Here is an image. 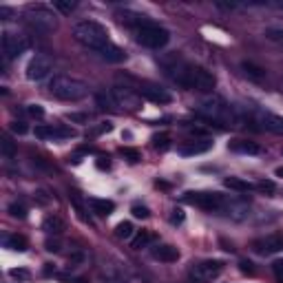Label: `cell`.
<instances>
[{"mask_svg":"<svg viewBox=\"0 0 283 283\" xmlns=\"http://www.w3.org/2000/svg\"><path fill=\"white\" fill-rule=\"evenodd\" d=\"M166 73L170 75V80L175 84H179L184 88H193V91H212L217 84L215 75L210 71L201 69V66H195L184 60H175L172 64H168Z\"/></svg>","mask_w":283,"mask_h":283,"instance_id":"6da1fadb","label":"cell"},{"mask_svg":"<svg viewBox=\"0 0 283 283\" xmlns=\"http://www.w3.org/2000/svg\"><path fill=\"white\" fill-rule=\"evenodd\" d=\"M73 38L78 40L82 47L91 49V51H102L106 44H111L109 38V29L104 25L95 20H82L73 27Z\"/></svg>","mask_w":283,"mask_h":283,"instance_id":"7a4b0ae2","label":"cell"},{"mask_svg":"<svg viewBox=\"0 0 283 283\" xmlns=\"http://www.w3.org/2000/svg\"><path fill=\"white\" fill-rule=\"evenodd\" d=\"M49 91L51 95H56L57 100H66V102H78L82 97L88 95V86L78 78H71V75H53L49 80Z\"/></svg>","mask_w":283,"mask_h":283,"instance_id":"3957f363","label":"cell"},{"mask_svg":"<svg viewBox=\"0 0 283 283\" xmlns=\"http://www.w3.org/2000/svg\"><path fill=\"white\" fill-rule=\"evenodd\" d=\"M197 115H201V117L208 119V122L224 124V126L237 122V115H234V111L230 109L224 100H217V97H212V100H203L201 104L197 106Z\"/></svg>","mask_w":283,"mask_h":283,"instance_id":"277c9868","label":"cell"},{"mask_svg":"<svg viewBox=\"0 0 283 283\" xmlns=\"http://www.w3.org/2000/svg\"><path fill=\"white\" fill-rule=\"evenodd\" d=\"M133 31H135L137 42L144 44V47H148V49H162V47H166L168 40H170L168 29H164V27L155 25V22H150V20L140 22Z\"/></svg>","mask_w":283,"mask_h":283,"instance_id":"5b68a950","label":"cell"},{"mask_svg":"<svg viewBox=\"0 0 283 283\" xmlns=\"http://www.w3.org/2000/svg\"><path fill=\"white\" fill-rule=\"evenodd\" d=\"M22 18H25L35 31H40V33H51V31L57 29V16L49 7H42V4H31V7H27Z\"/></svg>","mask_w":283,"mask_h":283,"instance_id":"8992f818","label":"cell"},{"mask_svg":"<svg viewBox=\"0 0 283 283\" xmlns=\"http://www.w3.org/2000/svg\"><path fill=\"white\" fill-rule=\"evenodd\" d=\"M184 201L193 203V206H197V208H203V210H208V212H224L230 197H226V195H221V193H186Z\"/></svg>","mask_w":283,"mask_h":283,"instance_id":"52a82bcc","label":"cell"},{"mask_svg":"<svg viewBox=\"0 0 283 283\" xmlns=\"http://www.w3.org/2000/svg\"><path fill=\"white\" fill-rule=\"evenodd\" d=\"M0 47H2L4 60H13V57H18L20 53H25L31 47V40L25 33H20V31L4 29L2 38H0Z\"/></svg>","mask_w":283,"mask_h":283,"instance_id":"ba28073f","label":"cell"},{"mask_svg":"<svg viewBox=\"0 0 283 283\" xmlns=\"http://www.w3.org/2000/svg\"><path fill=\"white\" fill-rule=\"evenodd\" d=\"M221 272H224V263L217 259H208V261H201V263H195L190 268V279L195 283H210Z\"/></svg>","mask_w":283,"mask_h":283,"instance_id":"9c48e42d","label":"cell"},{"mask_svg":"<svg viewBox=\"0 0 283 283\" xmlns=\"http://www.w3.org/2000/svg\"><path fill=\"white\" fill-rule=\"evenodd\" d=\"M53 71V60L47 56V53H35L33 57L27 64V78L38 82V80H44L49 73Z\"/></svg>","mask_w":283,"mask_h":283,"instance_id":"30bf717a","label":"cell"},{"mask_svg":"<svg viewBox=\"0 0 283 283\" xmlns=\"http://www.w3.org/2000/svg\"><path fill=\"white\" fill-rule=\"evenodd\" d=\"M111 95H113L115 104L117 106H124V109H131V111H137L140 109V95L137 93H133L131 88L126 86H113L111 88Z\"/></svg>","mask_w":283,"mask_h":283,"instance_id":"8fae6325","label":"cell"},{"mask_svg":"<svg viewBox=\"0 0 283 283\" xmlns=\"http://www.w3.org/2000/svg\"><path fill=\"white\" fill-rule=\"evenodd\" d=\"M252 250L259 255H274V252L283 250V237L281 234H268L252 241Z\"/></svg>","mask_w":283,"mask_h":283,"instance_id":"7c38bea8","label":"cell"},{"mask_svg":"<svg viewBox=\"0 0 283 283\" xmlns=\"http://www.w3.org/2000/svg\"><path fill=\"white\" fill-rule=\"evenodd\" d=\"M256 124H261V128L270 133H277V135H283V117L281 115L268 113V111H256Z\"/></svg>","mask_w":283,"mask_h":283,"instance_id":"4fadbf2b","label":"cell"},{"mask_svg":"<svg viewBox=\"0 0 283 283\" xmlns=\"http://www.w3.org/2000/svg\"><path fill=\"white\" fill-rule=\"evenodd\" d=\"M35 137L40 140H66V137H75L73 128L66 126H35Z\"/></svg>","mask_w":283,"mask_h":283,"instance_id":"5bb4252c","label":"cell"},{"mask_svg":"<svg viewBox=\"0 0 283 283\" xmlns=\"http://www.w3.org/2000/svg\"><path fill=\"white\" fill-rule=\"evenodd\" d=\"M212 148V142L210 140H193V142H186L177 148V153L184 155V157H195V155H203Z\"/></svg>","mask_w":283,"mask_h":283,"instance_id":"9a60e30c","label":"cell"},{"mask_svg":"<svg viewBox=\"0 0 283 283\" xmlns=\"http://www.w3.org/2000/svg\"><path fill=\"white\" fill-rule=\"evenodd\" d=\"M224 215L230 217L232 221H243V219H248V215H250V208H248V203L241 201V199H232V197H230V201H228V206H226Z\"/></svg>","mask_w":283,"mask_h":283,"instance_id":"2e32d148","label":"cell"},{"mask_svg":"<svg viewBox=\"0 0 283 283\" xmlns=\"http://www.w3.org/2000/svg\"><path fill=\"white\" fill-rule=\"evenodd\" d=\"M140 95L146 97V100L155 102V104H168L172 100V95L164 88H157V86H142L140 88Z\"/></svg>","mask_w":283,"mask_h":283,"instance_id":"e0dca14e","label":"cell"},{"mask_svg":"<svg viewBox=\"0 0 283 283\" xmlns=\"http://www.w3.org/2000/svg\"><path fill=\"white\" fill-rule=\"evenodd\" d=\"M228 148L232 153H241V155H259L261 146L256 142H248V140H232L228 144Z\"/></svg>","mask_w":283,"mask_h":283,"instance_id":"ac0fdd59","label":"cell"},{"mask_svg":"<svg viewBox=\"0 0 283 283\" xmlns=\"http://www.w3.org/2000/svg\"><path fill=\"white\" fill-rule=\"evenodd\" d=\"M97 56L102 57V60H106V62H124L126 60V51L124 49H119L117 44H106L102 51H97Z\"/></svg>","mask_w":283,"mask_h":283,"instance_id":"d6986e66","label":"cell"},{"mask_svg":"<svg viewBox=\"0 0 283 283\" xmlns=\"http://www.w3.org/2000/svg\"><path fill=\"white\" fill-rule=\"evenodd\" d=\"M153 256L157 261H164V263H175L179 259V250L172 246H157L153 248Z\"/></svg>","mask_w":283,"mask_h":283,"instance_id":"ffe728a7","label":"cell"},{"mask_svg":"<svg viewBox=\"0 0 283 283\" xmlns=\"http://www.w3.org/2000/svg\"><path fill=\"white\" fill-rule=\"evenodd\" d=\"M88 206L93 208V212H97V215H102V217L111 215V212L115 210V201H111V199H100V197H91L88 199Z\"/></svg>","mask_w":283,"mask_h":283,"instance_id":"44dd1931","label":"cell"},{"mask_svg":"<svg viewBox=\"0 0 283 283\" xmlns=\"http://www.w3.org/2000/svg\"><path fill=\"white\" fill-rule=\"evenodd\" d=\"M224 186H226V188H230V190H234V193H248V190L255 188V184H248V181L239 179V177H226Z\"/></svg>","mask_w":283,"mask_h":283,"instance_id":"7402d4cb","label":"cell"},{"mask_svg":"<svg viewBox=\"0 0 283 283\" xmlns=\"http://www.w3.org/2000/svg\"><path fill=\"white\" fill-rule=\"evenodd\" d=\"M27 239L20 237V234H9V237H4V248H9V250L13 252H25L27 250Z\"/></svg>","mask_w":283,"mask_h":283,"instance_id":"603a6c76","label":"cell"},{"mask_svg":"<svg viewBox=\"0 0 283 283\" xmlns=\"http://www.w3.org/2000/svg\"><path fill=\"white\" fill-rule=\"evenodd\" d=\"M42 228L47 230L49 234H60L62 230H64V221H62L60 217L51 215V217H47V219L42 221Z\"/></svg>","mask_w":283,"mask_h":283,"instance_id":"cb8c5ba5","label":"cell"},{"mask_svg":"<svg viewBox=\"0 0 283 283\" xmlns=\"http://www.w3.org/2000/svg\"><path fill=\"white\" fill-rule=\"evenodd\" d=\"M0 153H2V157H7V159H11V157H16V144H13L11 140H9V135H0Z\"/></svg>","mask_w":283,"mask_h":283,"instance_id":"d4e9b609","label":"cell"},{"mask_svg":"<svg viewBox=\"0 0 283 283\" xmlns=\"http://www.w3.org/2000/svg\"><path fill=\"white\" fill-rule=\"evenodd\" d=\"M153 239H155L153 232H140L135 239H133V250H142V248H146Z\"/></svg>","mask_w":283,"mask_h":283,"instance_id":"484cf974","label":"cell"},{"mask_svg":"<svg viewBox=\"0 0 283 283\" xmlns=\"http://www.w3.org/2000/svg\"><path fill=\"white\" fill-rule=\"evenodd\" d=\"M9 215H11L13 219H25V217H27V206H25V203H20V201L9 203Z\"/></svg>","mask_w":283,"mask_h":283,"instance_id":"4316f807","label":"cell"},{"mask_svg":"<svg viewBox=\"0 0 283 283\" xmlns=\"http://www.w3.org/2000/svg\"><path fill=\"white\" fill-rule=\"evenodd\" d=\"M153 146L157 150H168V146H170V137H168V133H159V135L153 137Z\"/></svg>","mask_w":283,"mask_h":283,"instance_id":"83f0119b","label":"cell"},{"mask_svg":"<svg viewBox=\"0 0 283 283\" xmlns=\"http://www.w3.org/2000/svg\"><path fill=\"white\" fill-rule=\"evenodd\" d=\"M133 230H135V228H133L131 221H122V224H117V230H115V232H117L119 239H131Z\"/></svg>","mask_w":283,"mask_h":283,"instance_id":"f1b7e54d","label":"cell"},{"mask_svg":"<svg viewBox=\"0 0 283 283\" xmlns=\"http://www.w3.org/2000/svg\"><path fill=\"white\" fill-rule=\"evenodd\" d=\"M53 7L57 9V11H62L66 16V13H71V11H75V7H78V4L75 2H71V0H56V2H53Z\"/></svg>","mask_w":283,"mask_h":283,"instance_id":"f546056e","label":"cell"},{"mask_svg":"<svg viewBox=\"0 0 283 283\" xmlns=\"http://www.w3.org/2000/svg\"><path fill=\"white\" fill-rule=\"evenodd\" d=\"M243 69H246V73H250L252 78H263L265 75V71L261 69V66H256V64H252V62H243Z\"/></svg>","mask_w":283,"mask_h":283,"instance_id":"4dcf8cb0","label":"cell"},{"mask_svg":"<svg viewBox=\"0 0 283 283\" xmlns=\"http://www.w3.org/2000/svg\"><path fill=\"white\" fill-rule=\"evenodd\" d=\"M255 188H256V190H261V193H268V195H272L274 190H277V186H274V181L263 179V181H259V184H255Z\"/></svg>","mask_w":283,"mask_h":283,"instance_id":"1f68e13d","label":"cell"},{"mask_svg":"<svg viewBox=\"0 0 283 283\" xmlns=\"http://www.w3.org/2000/svg\"><path fill=\"white\" fill-rule=\"evenodd\" d=\"M122 155L128 159V162H133V164L142 159V153H140V150H135V148H122Z\"/></svg>","mask_w":283,"mask_h":283,"instance_id":"d6a6232c","label":"cell"},{"mask_svg":"<svg viewBox=\"0 0 283 283\" xmlns=\"http://www.w3.org/2000/svg\"><path fill=\"white\" fill-rule=\"evenodd\" d=\"M131 212H133V217H137V219H146V217L150 215L148 208H146V206H140V203H135V206L131 208Z\"/></svg>","mask_w":283,"mask_h":283,"instance_id":"836d02e7","label":"cell"},{"mask_svg":"<svg viewBox=\"0 0 283 283\" xmlns=\"http://www.w3.org/2000/svg\"><path fill=\"white\" fill-rule=\"evenodd\" d=\"M9 128H11L16 135H25V133L29 131V126H27L25 122H20V119H18V122H11V124H9Z\"/></svg>","mask_w":283,"mask_h":283,"instance_id":"e575fe53","label":"cell"},{"mask_svg":"<svg viewBox=\"0 0 283 283\" xmlns=\"http://www.w3.org/2000/svg\"><path fill=\"white\" fill-rule=\"evenodd\" d=\"M27 113H29L31 117H38V119L44 117V109L40 104H29V106H27Z\"/></svg>","mask_w":283,"mask_h":283,"instance_id":"d590c367","label":"cell"},{"mask_svg":"<svg viewBox=\"0 0 283 283\" xmlns=\"http://www.w3.org/2000/svg\"><path fill=\"white\" fill-rule=\"evenodd\" d=\"M111 128H113V124H111V122H102L97 128H91V133H88V135H100V133H109Z\"/></svg>","mask_w":283,"mask_h":283,"instance_id":"8d00e7d4","label":"cell"},{"mask_svg":"<svg viewBox=\"0 0 283 283\" xmlns=\"http://www.w3.org/2000/svg\"><path fill=\"white\" fill-rule=\"evenodd\" d=\"M66 119H71V122H88V115L86 113H69L66 115Z\"/></svg>","mask_w":283,"mask_h":283,"instance_id":"74e56055","label":"cell"},{"mask_svg":"<svg viewBox=\"0 0 283 283\" xmlns=\"http://www.w3.org/2000/svg\"><path fill=\"white\" fill-rule=\"evenodd\" d=\"M272 272L277 274V279H281V281H283V259L274 261V263H272Z\"/></svg>","mask_w":283,"mask_h":283,"instance_id":"f35d334b","label":"cell"},{"mask_svg":"<svg viewBox=\"0 0 283 283\" xmlns=\"http://www.w3.org/2000/svg\"><path fill=\"white\" fill-rule=\"evenodd\" d=\"M44 246H47L49 252H60V241H57V239H47Z\"/></svg>","mask_w":283,"mask_h":283,"instance_id":"ab89813d","label":"cell"},{"mask_svg":"<svg viewBox=\"0 0 283 283\" xmlns=\"http://www.w3.org/2000/svg\"><path fill=\"white\" fill-rule=\"evenodd\" d=\"M13 279H29V270H9Z\"/></svg>","mask_w":283,"mask_h":283,"instance_id":"60d3db41","label":"cell"},{"mask_svg":"<svg viewBox=\"0 0 283 283\" xmlns=\"http://www.w3.org/2000/svg\"><path fill=\"white\" fill-rule=\"evenodd\" d=\"M170 221H172V224H184V212H181V210H172Z\"/></svg>","mask_w":283,"mask_h":283,"instance_id":"b9f144b4","label":"cell"},{"mask_svg":"<svg viewBox=\"0 0 283 283\" xmlns=\"http://www.w3.org/2000/svg\"><path fill=\"white\" fill-rule=\"evenodd\" d=\"M239 268H241V272H246V274H255V268H252L250 261H241V263H239Z\"/></svg>","mask_w":283,"mask_h":283,"instance_id":"7bdbcfd3","label":"cell"},{"mask_svg":"<svg viewBox=\"0 0 283 283\" xmlns=\"http://www.w3.org/2000/svg\"><path fill=\"white\" fill-rule=\"evenodd\" d=\"M270 38H272V40H277V42H281L283 44V31H270Z\"/></svg>","mask_w":283,"mask_h":283,"instance_id":"ee69618b","label":"cell"},{"mask_svg":"<svg viewBox=\"0 0 283 283\" xmlns=\"http://www.w3.org/2000/svg\"><path fill=\"white\" fill-rule=\"evenodd\" d=\"M97 168H102V170H104V168H106V170H109V168H111V164H109V162H97Z\"/></svg>","mask_w":283,"mask_h":283,"instance_id":"f6af8a7d","label":"cell"},{"mask_svg":"<svg viewBox=\"0 0 283 283\" xmlns=\"http://www.w3.org/2000/svg\"><path fill=\"white\" fill-rule=\"evenodd\" d=\"M274 175H277V177H283V166H279L277 170H274Z\"/></svg>","mask_w":283,"mask_h":283,"instance_id":"bcb514c9","label":"cell"}]
</instances>
